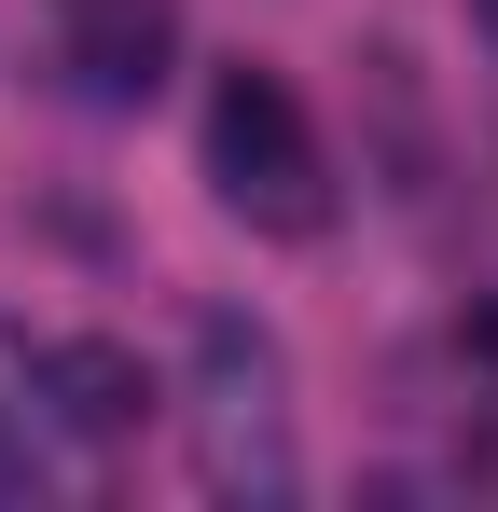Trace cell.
Listing matches in <instances>:
<instances>
[{
  "instance_id": "5",
  "label": "cell",
  "mask_w": 498,
  "mask_h": 512,
  "mask_svg": "<svg viewBox=\"0 0 498 512\" xmlns=\"http://www.w3.org/2000/svg\"><path fill=\"white\" fill-rule=\"evenodd\" d=\"M471 14H485V42H498V0H471Z\"/></svg>"
},
{
  "instance_id": "6",
  "label": "cell",
  "mask_w": 498,
  "mask_h": 512,
  "mask_svg": "<svg viewBox=\"0 0 498 512\" xmlns=\"http://www.w3.org/2000/svg\"><path fill=\"white\" fill-rule=\"evenodd\" d=\"M471 346H485V360H498V319H485V333H471Z\"/></svg>"
},
{
  "instance_id": "1",
  "label": "cell",
  "mask_w": 498,
  "mask_h": 512,
  "mask_svg": "<svg viewBox=\"0 0 498 512\" xmlns=\"http://www.w3.org/2000/svg\"><path fill=\"white\" fill-rule=\"evenodd\" d=\"M180 429H194V485L208 499L277 512L305 485V443H291V346L263 333L249 305H194V388H180Z\"/></svg>"
},
{
  "instance_id": "4",
  "label": "cell",
  "mask_w": 498,
  "mask_h": 512,
  "mask_svg": "<svg viewBox=\"0 0 498 512\" xmlns=\"http://www.w3.org/2000/svg\"><path fill=\"white\" fill-rule=\"evenodd\" d=\"M180 56V0H70V70L97 111H139Z\"/></svg>"
},
{
  "instance_id": "2",
  "label": "cell",
  "mask_w": 498,
  "mask_h": 512,
  "mask_svg": "<svg viewBox=\"0 0 498 512\" xmlns=\"http://www.w3.org/2000/svg\"><path fill=\"white\" fill-rule=\"evenodd\" d=\"M208 194L236 208L249 236H332V167L319 125L277 70H222L208 84Z\"/></svg>"
},
{
  "instance_id": "3",
  "label": "cell",
  "mask_w": 498,
  "mask_h": 512,
  "mask_svg": "<svg viewBox=\"0 0 498 512\" xmlns=\"http://www.w3.org/2000/svg\"><path fill=\"white\" fill-rule=\"evenodd\" d=\"M42 416L70 429L83 457L139 443V416H153V374H139V346H111V333H83V346H42Z\"/></svg>"
}]
</instances>
